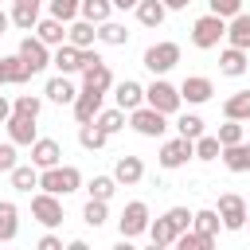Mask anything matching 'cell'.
<instances>
[{"label":"cell","mask_w":250,"mask_h":250,"mask_svg":"<svg viewBox=\"0 0 250 250\" xmlns=\"http://www.w3.org/2000/svg\"><path fill=\"white\" fill-rule=\"evenodd\" d=\"M145 105H152V109H160V113H180V105H184V98H180V86H172L164 74H156L148 86H145Z\"/></svg>","instance_id":"obj_1"},{"label":"cell","mask_w":250,"mask_h":250,"mask_svg":"<svg viewBox=\"0 0 250 250\" xmlns=\"http://www.w3.org/2000/svg\"><path fill=\"white\" fill-rule=\"evenodd\" d=\"M39 188L51 191V195H70L82 188V172L74 164H55V168H43L39 172Z\"/></svg>","instance_id":"obj_2"},{"label":"cell","mask_w":250,"mask_h":250,"mask_svg":"<svg viewBox=\"0 0 250 250\" xmlns=\"http://www.w3.org/2000/svg\"><path fill=\"white\" fill-rule=\"evenodd\" d=\"M223 35H227V20L215 16V12H207V16H199V20L191 23V43H195L199 51H215V47L223 43Z\"/></svg>","instance_id":"obj_3"},{"label":"cell","mask_w":250,"mask_h":250,"mask_svg":"<svg viewBox=\"0 0 250 250\" xmlns=\"http://www.w3.org/2000/svg\"><path fill=\"white\" fill-rule=\"evenodd\" d=\"M31 219L39 223V227H47V230H55L59 223H62V195H51V191H35L31 195Z\"/></svg>","instance_id":"obj_4"},{"label":"cell","mask_w":250,"mask_h":250,"mask_svg":"<svg viewBox=\"0 0 250 250\" xmlns=\"http://www.w3.org/2000/svg\"><path fill=\"white\" fill-rule=\"evenodd\" d=\"M148 219H152V215H148V203H145V199L125 203V211L117 215V230H121V238H129V242L141 238V234L148 230Z\"/></svg>","instance_id":"obj_5"},{"label":"cell","mask_w":250,"mask_h":250,"mask_svg":"<svg viewBox=\"0 0 250 250\" xmlns=\"http://www.w3.org/2000/svg\"><path fill=\"white\" fill-rule=\"evenodd\" d=\"M215 211H219L223 230H246V199H242L238 191H223Z\"/></svg>","instance_id":"obj_6"},{"label":"cell","mask_w":250,"mask_h":250,"mask_svg":"<svg viewBox=\"0 0 250 250\" xmlns=\"http://www.w3.org/2000/svg\"><path fill=\"white\" fill-rule=\"evenodd\" d=\"M152 74H168L176 62H180V43H172V39H160V43H152L148 51H145V59H141Z\"/></svg>","instance_id":"obj_7"},{"label":"cell","mask_w":250,"mask_h":250,"mask_svg":"<svg viewBox=\"0 0 250 250\" xmlns=\"http://www.w3.org/2000/svg\"><path fill=\"white\" fill-rule=\"evenodd\" d=\"M129 125H133L141 137H164L168 113H160V109H152V105H137V109H129Z\"/></svg>","instance_id":"obj_8"},{"label":"cell","mask_w":250,"mask_h":250,"mask_svg":"<svg viewBox=\"0 0 250 250\" xmlns=\"http://www.w3.org/2000/svg\"><path fill=\"white\" fill-rule=\"evenodd\" d=\"M16 55L27 62V70H31V74H39V70H47V66H51V47H47L39 35H31V31L20 39V51H16Z\"/></svg>","instance_id":"obj_9"},{"label":"cell","mask_w":250,"mask_h":250,"mask_svg":"<svg viewBox=\"0 0 250 250\" xmlns=\"http://www.w3.org/2000/svg\"><path fill=\"white\" fill-rule=\"evenodd\" d=\"M191 156H195L191 141H188V137H172V141H164V145H160V156H156V160H160V168H168V172H172V168H184Z\"/></svg>","instance_id":"obj_10"},{"label":"cell","mask_w":250,"mask_h":250,"mask_svg":"<svg viewBox=\"0 0 250 250\" xmlns=\"http://www.w3.org/2000/svg\"><path fill=\"white\" fill-rule=\"evenodd\" d=\"M211 94H215V82H211L207 74H188V78L180 82V98H184L188 105H203V102H211Z\"/></svg>","instance_id":"obj_11"},{"label":"cell","mask_w":250,"mask_h":250,"mask_svg":"<svg viewBox=\"0 0 250 250\" xmlns=\"http://www.w3.org/2000/svg\"><path fill=\"white\" fill-rule=\"evenodd\" d=\"M31 164H35L39 172L62 164V145H59L55 137H35V141H31Z\"/></svg>","instance_id":"obj_12"},{"label":"cell","mask_w":250,"mask_h":250,"mask_svg":"<svg viewBox=\"0 0 250 250\" xmlns=\"http://www.w3.org/2000/svg\"><path fill=\"white\" fill-rule=\"evenodd\" d=\"M102 102H105V94H102V90H86V86H82V90L74 94V102H70V105H74V121H78V125L94 121V117H98V109H102Z\"/></svg>","instance_id":"obj_13"},{"label":"cell","mask_w":250,"mask_h":250,"mask_svg":"<svg viewBox=\"0 0 250 250\" xmlns=\"http://www.w3.org/2000/svg\"><path fill=\"white\" fill-rule=\"evenodd\" d=\"M51 66H55L59 74H78V70H82V47H74V43L51 47Z\"/></svg>","instance_id":"obj_14"},{"label":"cell","mask_w":250,"mask_h":250,"mask_svg":"<svg viewBox=\"0 0 250 250\" xmlns=\"http://www.w3.org/2000/svg\"><path fill=\"white\" fill-rule=\"evenodd\" d=\"M246 70H250V55H246L242 47H230V43H227V47L219 51V74H227V78H242Z\"/></svg>","instance_id":"obj_15"},{"label":"cell","mask_w":250,"mask_h":250,"mask_svg":"<svg viewBox=\"0 0 250 250\" xmlns=\"http://www.w3.org/2000/svg\"><path fill=\"white\" fill-rule=\"evenodd\" d=\"M78 74H82V86H86V90H102V94H109V90H113V70H109V62H105V59H98V62H90V66H82Z\"/></svg>","instance_id":"obj_16"},{"label":"cell","mask_w":250,"mask_h":250,"mask_svg":"<svg viewBox=\"0 0 250 250\" xmlns=\"http://www.w3.org/2000/svg\"><path fill=\"white\" fill-rule=\"evenodd\" d=\"M113 180L121 184V188H137L141 180H145V160L141 156H117V164H113Z\"/></svg>","instance_id":"obj_17"},{"label":"cell","mask_w":250,"mask_h":250,"mask_svg":"<svg viewBox=\"0 0 250 250\" xmlns=\"http://www.w3.org/2000/svg\"><path fill=\"white\" fill-rule=\"evenodd\" d=\"M113 105H121L125 113H129V109H137V105H145V86H141L137 78L113 82Z\"/></svg>","instance_id":"obj_18"},{"label":"cell","mask_w":250,"mask_h":250,"mask_svg":"<svg viewBox=\"0 0 250 250\" xmlns=\"http://www.w3.org/2000/svg\"><path fill=\"white\" fill-rule=\"evenodd\" d=\"M219 160L227 164V172H250V141H234V145H223Z\"/></svg>","instance_id":"obj_19"},{"label":"cell","mask_w":250,"mask_h":250,"mask_svg":"<svg viewBox=\"0 0 250 250\" xmlns=\"http://www.w3.org/2000/svg\"><path fill=\"white\" fill-rule=\"evenodd\" d=\"M4 129H8V141H16V145H31V141L39 137L35 117H23V113H12V117L4 121Z\"/></svg>","instance_id":"obj_20"},{"label":"cell","mask_w":250,"mask_h":250,"mask_svg":"<svg viewBox=\"0 0 250 250\" xmlns=\"http://www.w3.org/2000/svg\"><path fill=\"white\" fill-rule=\"evenodd\" d=\"M230 47H242V51H250V12L242 8L238 16H230L227 20V35H223Z\"/></svg>","instance_id":"obj_21"},{"label":"cell","mask_w":250,"mask_h":250,"mask_svg":"<svg viewBox=\"0 0 250 250\" xmlns=\"http://www.w3.org/2000/svg\"><path fill=\"white\" fill-rule=\"evenodd\" d=\"M39 8H43V0H12V23L20 27V31H31L35 23H39Z\"/></svg>","instance_id":"obj_22"},{"label":"cell","mask_w":250,"mask_h":250,"mask_svg":"<svg viewBox=\"0 0 250 250\" xmlns=\"http://www.w3.org/2000/svg\"><path fill=\"white\" fill-rule=\"evenodd\" d=\"M43 94H47V102H55V105H70L74 102V82H70V74H55V78H47V86H43Z\"/></svg>","instance_id":"obj_23"},{"label":"cell","mask_w":250,"mask_h":250,"mask_svg":"<svg viewBox=\"0 0 250 250\" xmlns=\"http://www.w3.org/2000/svg\"><path fill=\"white\" fill-rule=\"evenodd\" d=\"M66 43H74V47H94L98 43V23H90V20H70L66 23Z\"/></svg>","instance_id":"obj_24"},{"label":"cell","mask_w":250,"mask_h":250,"mask_svg":"<svg viewBox=\"0 0 250 250\" xmlns=\"http://www.w3.org/2000/svg\"><path fill=\"white\" fill-rule=\"evenodd\" d=\"M137 23L141 27H160L164 23V16H168V8H164V0H137Z\"/></svg>","instance_id":"obj_25"},{"label":"cell","mask_w":250,"mask_h":250,"mask_svg":"<svg viewBox=\"0 0 250 250\" xmlns=\"http://www.w3.org/2000/svg\"><path fill=\"white\" fill-rule=\"evenodd\" d=\"M47 47H59V43H66V23L62 20H55V16H47V20H39L35 27H31Z\"/></svg>","instance_id":"obj_26"},{"label":"cell","mask_w":250,"mask_h":250,"mask_svg":"<svg viewBox=\"0 0 250 250\" xmlns=\"http://www.w3.org/2000/svg\"><path fill=\"white\" fill-rule=\"evenodd\" d=\"M20 234V207L12 199H0V242H12Z\"/></svg>","instance_id":"obj_27"},{"label":"cell","mask_w":250,"mask_h":250,"mask_svg":"<svg viewBox=\"0 0 250 250\" xmlns=\"http://www.w3.org/2000/svg\"><path fill=\"white\" fill-rule=\"evenodd\" d=\"M98 43H105V47H125V43H129L125 23H117L113 16H109V20H102V23H98Z\"/></svg>","instance_id":"obj_28"},{"label":"cell","mask_w":250,"mask_h":250,"mask_svg":"<svg viewBox=\"0 0 250 250\" xmlns=\"http://www.w3.org/2000/svg\"><path fill=\"white\" fill-rule=\"evenodd\" d=\"M223 117H230V121H250V90H234V94L223 102Z\"/></svg>","instance_id":"obj_29"},{"label":"cell","mask_w":250,"mask_h":250,"mask_svg":"<svg viewBox=\"0 0 250 250\" xmlns=\"http://www.w3.org/2000/svg\"><path fill=\"white\" fill-rule=\"evenodd\" d=\"M94 125H98L105 137H113V133H121V129H125V109H121V105H113V109H105V105H102V109H98V117H94Z\"/></svg>","instance_id":"obj_30"},{"label":"cell","mask_w":250,"mask_h":250,"mask_svg":"<svg viewBox=\"0 0 250 250\" xmlns=\"http://www.w3.org/2000/svg\"><path fill=\"white\" fill-rule=\"evenodd\" d=\"M0 66H4L8 86H23V82L31 78V70H27V62H23L20 55H4V59H0Z\"/></svg>","instance_id":"obj_31"},{"label":"cell","mask_w":250,"mask_h":250,"mask_svg":"<svg viewBox=\"0 0 250 250\" xmlns=\"http://www.w3.org/2000/svg\"><path fill=\"white\" fill-rule=\"evenodd\" d=\"M8 180H12L16 191H31V188H39V168L35 164H16L8 172Z\"/></svg>","instance_id":"obj_32"},{"label":"cell","mask_w":250,"mask_h":250,"mask_svg":"<svg viewBox=\"0 0 250 250\" xmlns=\"http://www.w3.org/2000/svg\"><path fill=\"white\" fill-rule=\"evenodd\" d=\"M145 234L152 238V246H156V250H160V246H172V242H176V227H172V223H168L164 215H160V219H148V230H145Z\"/></svg>","instance_id":"obj_33"},{"label":"cell","mask_w":250,"mask_h":250,"mask_svg":"<svg viewBox=\"0 0 250 250\" xmlns=\"http://www.w3.org/2000/svg\"><path fill=\"white\" fill-rule=\"evenodd\" d=\"M105 219H109V199H86V207H82V223L86 227H105Z\"/></svg>","instance_id":"obj_34"},{"label":"cell","mask_w":250,"mask_h":250,"mask_svg":"<svg viewBox=\"0 0 250 250\" xmlns=\"http://www.w3.org/2000/svg\"><path fill=\"white\" fill-rule=\"evenodd\" d=\"M172 246H180V250H211V246H215V238H211V234H199L195 227H188V230H180V234H176V242H172Z\"/></svg>","instance_id":"obj_35"},{"label":"cell","mask_w":250,"mask_h":250,"mask_svg":"<svg viewBox=\"0 0 250 250\" xmlns=\"http://www.w3.org/2000/svg\"><path fill=\"white\" fill-rule=\"evenodd\" d=\"M105 141H109V137H105V133H102V129H98L94 121L78 125V145H82L86 152H98V148H105Z\"/></svg>","instance_id":"obj_36"},{"label":"cell","mask_w":250,"mask_h":250,"mask_svg":"<svg viewBox=\"0 0 250 250\" xmlns=\"http://www.w3.org/2000/svg\"><path fill=\"white\" fill-rule=\"evenodd\" d=\"M191 227H195L199 234H211V238H215L223 223H219V211H215V207H203V211H191Z\"/></svg>","instance_id":"obj_37"},{"label":"cell","mask_w":250,"mask_h":250,"mask_svg":"<svg viewBox=\"0 0 250 250\" xmlns=\"http://www.w3.org/2000/svg\"><path fill=\"white\" fill-rule=\"evenodd\" d=\"M78 16L90 20V23H102V20L113 16V4H109V0H82V4H78Z\"/></svg>","instance_id":"obj_38"},{"label":"cell","mask_w":250,"mask_h":250,"mask_svg":"<svg viewBox=\"0 0 250 250\" xmlns=\"http://www.w3.org/2000/svg\"><path fill=\"white\" fill-rule=\"evenodd\" d=\"M191 148H195V160H219V152H223L219 137H207V133H199L191 141Z\"/></svg>","instance_id":"obj_39"},{"label":"cell","mask_w":250,"mask_h":250,"mask_svg":"<svg viewBox=\"0 0 250 250\" xmlns=\"http://www.w3.org/2000/svg\"><path fill=\"white\" fill-rule=\"evenodd\" d=\"M39 109H43V98H39V94H20V98L12 102V113L35 117V121H39Z\"/></svg>","instance_id":"obj_40"},{"label":"cell","mask_w":250,"mask_h":250,"mask_svg":"<svg viewBox=\"0 0 250 250\" xmlns=\"http://www.w3.org/2000/svg\"><path fill=\"white\" fill-rule=\"evenodd\" d=\"M176 133L188 137V141H195V137L203 133V117H199V113H180V117H176Z\"/></svg>","instance_id":"obj_41"},{"label":"cell","mask_w":250,"mask_h":250,"mask_svg":"<svg viewBox=\"0 0 250 250\" xmlns=\"http://www.w3.org/2000/svg\"><path fill=\"white\" fill-rule=\"evenodd\" d=\"M86 191H90V199H113L117 180H113V176H94V180L86 184Z\"/></svg>","instance_id":"obj_42"},{"label":"cell","mask_w":250,"mask_h":250,"mask_svg":"<svg viewBox=\"0 0 250 250\" xmlns=\"http://www.w3.org/2000/svg\"><path fill=\"white\" fill-rule=\"evenodd\" d=\"M78 4L82 0H51V16L62 20V23H70V20H78Z\"/></svg>","instance_id":"obj_43"},{"label":"cell","mask_w":250,"mask_h":250,"mask_svg":"<svg viewBox=\"0 0 250 250\" xmlns=\"http://www.w3.org/2000/svg\"><path fill=\"white\" fill-rule=\"evenodd\" d=\"M215 137H219V145H234V141L246 137V129H242V121H230V117H227V125H219Z\"/></svg>","instance_id":"obj_44"},{"label":"cell","mask_w":250,"mask_h":250,"mask_svg":"<svg viewBox=\"0 0 250 250\" xmlns=\"http://www.w3.org/2000/svg\"><path fill=\"white\" fill-rule=\"evenodd\" d=\"M164 219H168V223L176 227V234L191 227V211H188V207H168V211H164Z\"/></svg>","instance_id":"obj_45"},{"label":"cell","mask_w":250,"mask_h":250,"mask_svg":"<svg viewBox=\"0 0 250 250\" xmlns=\"http://www.w3.org/2000/svg\"><path fill=\"white\" fill-rule=\"evenodd\" d=\"M207 4H211V12L223 16V20H230V16L242 12V0H207Z\"/></svg>","instance_id":"obj_46"},{"label":"cell","mask_w":250,"mask_h":250,"mask_svg":"<svg viewBox=\"0 0 250 250\" xmlns=\"http://www.w3.org/2000/svg\"><path fill=\"white\" fill-rule=\"evenodd\" d=\"M20 160H16V141H4L0 145V172H12Z\"/></svg>","instance_id":"obj_47"},{"label":"cell","mask_w":250,"mask_h":250,"mask_svg":"<svg viewBox=\"0 0 250 250\" xmlns=\"http://www.w3.org/2000/svg\"><path fill=\"white\" fill-rule=\"evenodd\" d=\"M35 250H62V238H59L55 230H47V234L35 242Z\"/></svg>","instance_id":"obj_48"},{"label":"cell","mask_w":250,"mask_h":250,"mask_svg":"<svg viewBox=\"0 0 250 250\" xmlns=\"http://www.w3.org/2000/svg\"><path fill=\"white\" fill-rule=\"evenodd\" d=\"M8 117H12V102H8V98H4V94H0V125H4V121H8Z\"/></svg>","instance_id":"obj_49"},{"label":"cell","mask_w":250,"mask_h":250,"mask_svg":"<svg viewBox=\"0 0 250 250\" xmlns=\"http://www.w3.org/2000/svg\"><path fill=\"white\" fill-rule=\"evenodd\" d=\"M188 4H191V0H164V8H168V12H184Z\"/></svg>","instance_id":"obj_50"},{"label":"cell","mask_w":250,"mask_h":250,"mask_svg":"<svg viewBox=\"0 0 250 250\" xmlns=\"http://www.w3.org/2000/svg\"><path fill=\"white\" fill-rule=\"evenodd\" d=\"M8 27H12V16H8V12H0V35H8Z\"/></svg>","instance_id":"obj_51"},{"label":"cell","mask_w":250,"mask_h":250,"mask_svg":"<svg viewBox=\"0 0 250 250\" xmlns=\"http://www.w3.org/2000/svg\"><path fill=\"white\" fill-rule=\"evenodd\" d=\"M113 8H121V12H129V8H137V0H109Z\"/></svg>","instance_id":"obj_52"},{"label":"cell","mask_w":250,"mask_h":250,"mask_svg":"<svg viewBox=\"0 0 250 250\" xmlns=\"http://www.w3.org/2000/svg\"><path fill=\"white\" fill-rule=\"evenodd\" d=\"M0 86H8V78H4V66H0Z\"/></svg>","instance_id":"obj_53"},{"label":"cell","mask_w":250,"mask_h":250,"mask_svg":"<svg viewBox=\"0 0 250 250\" xmlns=\"http://www.w3.org/2000/svg\"><path fill=\"white\" fill-rule=\"evenodd\" d=\"M246 227H250V199H246Z\"/></svg>","instance_id":"obj_54"},{"label":"cell","mask_w":250,"mask_h":250,"mask_svg":"<svg viewBox=\"0 0 250 250\" xmlns=\"http://www.w3.org/2000/svg\"><path fill=\"white\" fill-rule=\"evenodd\" d=\"M246 55H250V51H246Z\"/></svg>","instance_id":"obj_55"}]
</instances>
